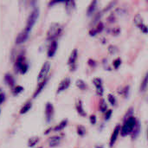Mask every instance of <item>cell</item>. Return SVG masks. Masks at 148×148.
Instances as JSON below:
<instances>
[{
    "mask_svg": "<svg viewBox=\"0 0 148 148\" xmlns=\"http://www.w3.org/2000/svg\"><path fill=\"white\" fill-rule=\"evenodd\" d=\"M121 64V58H117V59L114 62V67L115 69H118V68L120 67Z\"/></svg>",
    "mask_w": 148,
    "mask_h": 148,
    "instance_id": "obj_30",
    "label": "cell"
},
{
    "mask_svg": "<svg viewBox=\"0 0 148 148\" xmlns=\"http://www.w3.org/2000/svg\"><path fill=\"white\" fill-rule=\"evenodd\" d=\"M93 82L96 88V91L97 94L101 96H102L103 95V86H102V80L101 78H95L93 80Z\"/></svg>",
    "mask_w": 148,
    "mask_h": 148,
    "instance_id": "obj_10",
    "label": "cell"
},
{
    "mask_svg": "<svg viewBox=\"0 0 148 148\" xmlns=\"http://www.w3.org/2000/svg\"><path fill=\"white\" fill-rule=\"evenodd\" d=\"M137 125V121L135 119V117L134 116H130L128 118L126 119L121 129V134L122 136H127L128 134H131L134 131V129L135 128Z\"/></svg>",
    "mask_w": 148,
    "mask_h": 148,
    "instance_id": "obj_1",
    "label": "cell"
},
{
    "mask_svg": "<svg viewBox=\"0 0 148 148\" xmlns=\"http://www.w3.org/2000/svg\"><path fill=\"white\" fill-rule=\"evenodd\" d=\"M134 23L135 24L141 29V31H143L144 33H147V25L144 23V21H143V18L140 15H137L134 18Z\"/></svg>",
    "mask_w": 148,
    "mask_h": 148,
    "instance_id": "obj_8",
    "label": "cell"
},
{
    "mask_svg": "<svg viewBox=\"0 0 148 148\" xmlns=\"http://www.w3.org/2000/svg\"><path fill=\"white\" fill-rule=\"evenodd\" d=\"M120 132H121V126L117 125L115 127V128L114 129V132H113V134L111 135V138H110V142H109L110 147H113L114 145V143H115V141H116V140H117V138L119 136Z\"/></svg>",
    "mask_w": 148,
    "mask_h": 148,
    "instance_id": "obj_11",
    "label": "cell"
},
{
    "mask_svg": "<svg viewBox=\"0 0 148 148\" xmlns=\"http://www.w3.org/2000/svg\"><path fill=\"white\" fill-rule=\"evenodd\" d=\"M108 101L112 104V105H115L116 103V99L113 95H108Z\"/></svg>",
    "mask_w": 148,
    "mask_h": 148,
    "instance_id": "obj_28",
    "label": "cell"
},
{
    "mask_svg": "<svg viewBox=\"0 0 148 148\" xmlns=\"http://www.w3.org/2000/svg\"><path fill=\"white\" fill-rule=\"evenodd\" d=\"M60 141H61V138L58 137V136H54L52 138L49 139V147H56L60 144Z\"/></svg>",
    "mask_w": 148,
    "mask_h": 148,
    "instance_id": "obj_16",
    "label": "cell"
},
{
    "mask_svg": "<svg viewBox=\"0 0 148 148\" xmlns=\"http://www.w3.org/2000/svg\"><path fill=\"white\" fill-rule=\"evenodd\" d=\"M62 29V28L61 24H59L57 23H53L49 26V28L47 31V39L49 41H54L61 33Z\"/></svg>",
    "mask_w": 148,
    "mask_h": 148,
    "instance_id": "obj_3",
    "label": "cell"
},
{
    "mask_svg": "<svg viewBox=\"0 0 148 148\" xmlns=\"http://www.w3.org/2000/svg\"><path fill=\"white\" fill-rule=\"evenodd\" d=\"M67 122H68V121H67V120H64V121H62V122H61V123H60L58 126H56V127L54 128V130H55L56 132L62 131V129H63V128H64L66 126H67Z\"/></svg>",
    "mask_w": 148,
    "mask_h": 148,
    "instance_id": "obj_21",
    "label": "cell"
},
{
    "mask_svg": "<svg viewBox=\"0 0 148 148\" xmlns=\"http://www.w3.org/2000/svg\"><path fill=\"white\" fill-rule=\"evenodd\" d=\"M76 110H77L78 114H79L81 116L85 117V116L87 115V114H86V112H85V110H84V108H83V104H82V100H78V101H77V103H76Z\"/></svg>",
    "mask_w": 148,
    "mask_h": 148,
    "instance_id": "obj_14",
    "label": "cell"
},
{
    "mask_svg": "<svg viewBox=\"0 0 148 148\" xmlns=\"http://www.w3.org/2000/svg\"><path fill=\"white\" fill-rule=\"evenodd\" d=\"M77 57H78V52H77V49H75L71 52L69 58V61H68V64L70 66L71 70H75V63H76Z\"/></svg>",
    "mask_w": 148,
    "mask_h": 148,
    "instance_id": "obj_7",
    "label": "cell"
},
{
    "mask_svg": "<svg viewBox=\"0 0 148 148\" xmlns=\"http://www.w3.org/2000/svg\"><path fill=\"white\" fill-rule=\"evenodd\" d=\"M31 107H32V104H31V102H27L22 108H21V110H20V114H26L28 111H29V109L31 108Z\"/></svg>",
    "mask_w": 148,
    "mask_h": 148,
    "instance_id": "obj_20",
    "label": "cell"
},
{
    "mask_svg": "<svg viewBox=\"0 0 148 148\" xmlns=\"http://www.w3.org/2000/svg\"><path fill=\"white\" fill-rule=\"evenodd\" d=\"M77 134H78V135H80V136H84L85 134H86V129H85V127H82V126H78V127H77Z\"/></svg>",
    "mask_w": 148,
    "mask_h": 148,
    "instance_id": "obj_27",
    "label": "cell"
},
{
    "mask_svg": "<svg viewBox=\"0 0 148 148\" xmlns=\"http://www.w3.org/2000/svg\"><path fill=\"white\" fill-rule=\"evenodd\" d=\"M28 36H29V33H27V32H25L24 30H23V31H22L21 33H19L18 36H16V43L20 44V43L24 42L27 40Z\"/></svg>",
    "mask_w": 148,
    "mask_h": 148,
    "instance_id": "obj_13",
    "label": "cell"
},
{
    "mask_svg": "<svg viewBox=\"0 0 148 148\" xmlns=\"http://www.w3.org/2000/svg\"><path fill=\"white\" fill-rule=\"evenodd\" d=\"M0 114H1V109H0Z\"/></svg>",
    "mask_w": 148,
    "mask_h": 148,
    "instance_id": "obj_35",
    "label": "cell"
},
{
    "mask_svg": "<svg viewBox=\"0 0 148 148\" xmlns=\"http://www.w3.org/2000/svg\"><path fill=\"white\" fill-rule=\"evenodd\" d=\"M38 16H39V10L37 8H36V9H34L30 12V14L28 16L27 23H26V26H25V29H23L25 32L29 33L31 31V29H32L33 26L35 25V23H36Z\"/></svg>",
    "mask_w": 148,
    "mask_h": 148,
    "instance_id": "obj_2",
    "label": "cell"
},
{
    "mask_svg": "<svg viewBox=\"0 0 148 148\" xmlns=\"http://www.w3.org/2000/svg\"><path fill=\"white\" fill-rule=\"evenodd\" d=\"M57 50V42L56 40L51 41L49 49H48V56L49 57H53Z\"/></svg>",
    "mask_w": 148,
    "mask_h": 148,
    "instance_id": "obj_12",
    "label": "cell"
},
{
    "mask_svg": "<svg viewBox=\"0 0 148 148\" xmlns=\"http://www.w3.org/2000/svg\"><path fill=\"white\" fill-rule=\"evenodd\" d=\"M47 82H48V79L46 78L45 80H43V81H42L40 83H39V86H38V88H37V89L36 90V92L34 93V95H33V97L34 98H36L42 91V89L44 88V87H45V85H46V83H47Z\"/></svg>",
    "mask_w": 148,
    "mask_h": 148,
    "instance_id": "obj_15",
    "label": "cell"
},
{
    "mask_svg": "<svg viewBox=\"0 0 148 148\" xmlns=\"http://www.w3.org/2000/svg\"><path fill=\"white\" fill-rule=\"evenodd\" d=\"M4 81H5V82L7 83V85L10 86V87H13V86L15 85L14 78H13L12 75H10V74L5 75V76H4Z\"/></svg>",
    "mask_w": 148,
    "mask_h": 148,
    "instance_id": "obj_17",
    "label": "cell"
},
{
    "mask_svg": "<svg viewBox=\"0 0 148 148\" xmlns=\"http://www.w3.org/2000/svg\"><path fill=\"white\" fill-rule=\"evenodd\" d=\"M39 141V138L38 137H33V138H30L29 140V142H28V147H33L34 146H36V144Z\"/></svg>",
    "mask_w": 148,
    "mask_h": 148,
    "instance_id": "obj_22",
    "label": "cell"
},
{
    "mask_svg": "<svg viewBox=\"0 0 148 148\" xmlns=\"http://www.w3.org/2000/svg\"><path fill=\"white\" fill-rule=\"evenodd\" d=\"M75 84H76V86H77L80 89H82V90H85V89L87 88V84H86L82 80H77Z\"/></svg>",
    "mask_w": 148,
    "mask_h": 148,
    "instance_id": "obj_23",
    "label": "cell"
},
{
    "mask_svg": "<svg viewBox=\"0 0 148 148\" xmlns=\"http://www.w3.org/2000/svg\"><path fill=\"white\" fill-rule=\"evenodd\" d=\"M96 4H97V2H96V1H93V2L90 3L89 7H88V16L92 15V14L95 12V9H96Z\"/></svg>",
    "mask_w": 148,
    "mask_h": 148,
    "instance_id": "obj_19",
    "label": "cell"
},
{
    "mask_svg": "<svg viewBox=\"0 0 148 148\" xmlns=\"http://www.w3.org/2000/svg\"><path fill=\"white\" fill-rule=\"evenodd\" d=\"M69 86H70V79L69 77L64 78L59 84V87L57 88V94H60V93L65 91L66 89L69 88Z\"/></svg>",
    "mask_w": 148,
    "mask_h": 148,
    "instance_id": "obj_9",
    "label": "cell"
},
{
    "mask_svg": "<svg viewBox=\"0 0 148 148\" xmlns=\"http://www.w3.org/2000/svg\"><path fill=\"white\" fill-rule=\"evenodd\" d=\"M16 68H17V70L21 74H25L28 70V64L24 62V58L23 56H20L17 58L16 62Z\"/></svg>",
    "mask_w": 148,
    "mask_h": 148,
    "instance_id": "obj_5",
    "label": "cell"
},
{
    "mask_svg": "<svg viewBox=\"0 0 148 148\" xmlns=\"http://www.w3.org/2000/svg\"><path fill=\"white\" fill-rule=\"evenodd\" d=\"M90 123H91L92 125H95V124L96 123V117H95V114H92V115L90 116Z\"/></svg>",
    "mask_w": 148,
    "mask_h": 148,
    "instance_id": "obj_32",
    "label": "cell"
},
{
    "mask_svg": "<svg viewBox=\"0 0 148 148\" xmlns=\"http://www.w3.org/2000/svg\"><path fill=\"white\" fill-rule=\"evenodd\" d=\"M100 110L102 113H105L108 110V105H107V103H106V101L104 100H101V102H100Z\"/></svg>",
    "mask_w": 148,
    "mask_h": 148,
    "instance_id": "obj_25",
    "label": "cell"
},
{
    "mask_svg": "<svg viewBox=\"0 0 148 148\" xmlns=\"http://www.w3.org/2000/svg\"><path fill=\"white\" fill-rule=\"evenodd\" d=\"M54 116V107L52 105V103L48 102L45 106V118H46V121L49 122Z\"/></svg>",
    "mask_w": 148,
    "mask_h": 148,
    "instance_id": "obj_6",
    "label": "cell"
},
{
    "mask_svg": "<svg viewBox=\"0 0 148 148\" xmlns=\"http://www.w3.org/2000/svg\"><path fill=\"white\" fill-rule=\"evenodd\" d=\"M103 28H104L103 23H99L98 25L96 26V28L94 30H91L90 31V36H95V34H97L99 32H101V30L103 29Z\"/></svg>",
    "mask_w": 148,
    "mask_h": 148,
    "instance_id": "obj_18",
    "label": "cell"
},
{
    "mask_svg": "<svg viewBox=\"0 0 148 148\" xmlns=\"http://www.w3.org/2000/svg\"><path fill=\"white\" fill-rule=\"evenodd\" d=\"M96 148H99V147H96ZM101 148H102V147H101Z\"/></svg>",
    "mask_w": 148,
    "mask_h": 148,
    "instance_id": "obj_34",
    "label": "cell"
},
{
    "mask_svg": "<svg viewBox=\"0 0 148 148\" xmlns=\"http://www.w3.org/2000/svg\"><path fill=\"white\" fill-rule=\"evenodd\" d=\"M147 75H145V78L140 85V91L141 92H145L146 89H147Z\"/></svg>",
    "mask_w": 148,
    "mask_h": 148,
    "instance_id": "obj_24",
    "label": "cell"
},
{
    "mask_svg": "<svg viewBox=\"0 0 148 148\" xmlns=\"http://www.w3.org/2000/svg\"><path fill=\"white\" fill-rule=\"evenodd\" d=\"M23 91V88L22 86H16V87H15V88H13V90H12L14 95H19L20 93H22Z\"/></svg>",
    "mask_w": 148,
    "mask_h": 148,
    "instance_id": "obj_26",
    "label": "cell"
},
{
    "mask_svg": "<svg viewBox=\"0 0 148 148\" xmlns=\"http://www.w3.org/2000/svg\"><path fill=\"white\" fill-rule=\"evenodd\" d=\"M4 99H5V97H4V94H3V92H0V105L4 101Z\"/></svg>",
    "mask_w": 148,
    "mask_h": 148,
    "instance_id": "obj_33",
    "label": "cell"
},
{
    "mask_svg": "<svg viewBox=\"0 0 148 148\" xmlns=\"http://www.w3.org/2000/svg\"><path fill=\"white\" fill-rule=\"evenodd\" d=\"M111 115H112V110H107L106 115H105V120H106V121H107V120H109L110 117H111Z\"/></svg>",
    "mask_w": 148,
    "mask_h": 148,
    "instance_id": "obj_31",
    "label": "cell"
},
{
    "mask_svg": "<svg viewBox=\"0 0 148 148\" xmlns=\"http://www.w3.org/2000/svg\"><path fill=\"white\" fill-rule=\"evenodd\" d=\"M49 70H50V64L49 62H46L42 64V69L40 70V73L38 75V78H37V81L39 82H41L42 81L45 80L47 78V75L49 73Z\"/></svg>",
    "mask_w": 148,
    "mask_h": 148,
    "instance_id": "obj_4",
    "label": "cell"
},
{
    "mask_svg": "<svg viewBox=\"0 0 148 148\" xmlns=\"http://www.w3.org/2000/svg\"><path fill=\"white\" fill-rule=\"evenodd\" d=\"M108 51H109L111 54H114V53H116V52L118 51V49H117L115 46L111 45V46H109V47H108Z\"/></svg>",
    "mask_w": 148,
    "mask_h": 148,
    "instance_id": "obj_29",
    "label": "cell"
}]
</instances>
